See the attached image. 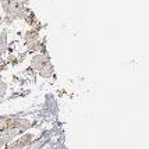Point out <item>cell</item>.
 Instances as JSON below:
<instances>
[{"mask_svg": "<svg viewBox=\"0 0 149 149\" xmlns=\"http://www.w3.org/2000/svg\"><path fill=\"white\" fill-rule=\"evenodd\" d=\"M32 68H35L36 71L42 75V77H50L53 74V67L50 64V60L46 54H36L32 58Z\"/></svg>", "mask_w": 149, "mask_h": 149, "instance_id": "7a4b0ae2", "label": "cell"}, {"mask_svg": "<svg viewBox=\"0 0 149 149\" xmlns=\"http://www.w3.org/2000/svg\"><path fill=\"white\" fill-rule=\"evenodd\" d=\"M0 22H1V18H0Z\"/></svg>", "mask_w": 149, "mask_h": 149, "instance_id": "9c48e42d", "label": "cell"}, {"mask_svg": "<svg viewBox=\"0 0 149 149\" xmlns=\"http://www.w3.org/2000/svg\"><path fill=\"white\" fill-rule=\"evenodd\" d=\"M6 43H7V33L6 32L0 33V54L4 53V50H6Z\"/></svg>", "mask_w": 149, "mask_h": 149, "instance_id": "5b68a950", "label": "cell"}, {"mask_svg": "<svg viewBox=\"0 0 149 149\" xmlns=\"http://www.w3.org/2000/svg\"><path fill=\"white\" fill-rule=\"evenodd\" d=\"M6 89H7L6 82H3V79H1V77H0V97L6 93Z\"/></svg>", "mask_w": 149, "mask_h": 149, "instance_id": "8992f818", "label": "cell"}, {"mask_svg": "<svg viewBox=\"0 0 149 149\" xmlns=\"http://www.w3.org/2000/svg\"><path fill=\"white\" fill-rule=\"evenodd\" d=\"M25 40H26V43H32L35 40H38V28H33L29 32H26Z\"/></svg>", "mask_w": 149, "mask_h": 149, "instance_id": "277c9868", "label": "cell"}, {"mask_svg": "<svg viewBox=\"0 0 149 149\" xmlns=\"http://www.w3.org/2000/svg\"><path fill=\"white\" fill-rule=\"evenodd\" d=\"M4 143H7V142L4 141V139H3V138H0V149H1V146H3Z\"/></svg>", "mask_w": 149, "mask_h": 149, "instance_id": "ba28073f", "label": "cell"}, {"mask_svg": "<svg viewBox=\"0 0 149 149\" xmlns=\"http://www.w3.org/2000/svg\"><path fill=\"white\" fill-rule=\"evenodd\" d=\"M33 138L35 136L32 135V134H28V135H24L21 136V138H18L17 141H14V142H11L8 146H7L6 149H24L25 146H28L29 143L33 141Z\"/></svg>", "mask_w": 149, "mask_h": 149, "instance_id": "3957f363", "label": "cell"}, {"mask_svg": "<svg viewBox=\"0 0 149 149\" xmlns=\"http://www.w3.org/2000/svg\"><path fill=\"white\" fill-rule=\"evenodd\" d=\"M31 127V121L18 117H0V138L10 142L13 138L19 135Z\"/></svg>", "mask_w": 149, "mask_h": 149, "instance_id": "6da1fadb", "label": "cell"}, {"mask_svg": "<svg viewBox=\"0 0 149 149\" xmlns=\"http://www.w3.org/2000/svg\"><path fill=\"white\" fill-rule=\"evenodd\" d=\"M6 67H7V61L4 60V58L0 57V72L4 71V70H6Z\"/></svg>", "mask_w": 149, "mask_h": 149, "instance_id": "52a82bcc", "label": "cell"}]
</instances>
